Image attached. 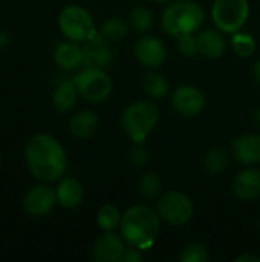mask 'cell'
<instances>
[{"label":"cell","mask_w":260,"mask_h":262,"mask_svg":"<svg viewBox=\"0 0 260 262\" xmlns=\"http://www.w3.org/2000/svg\"><path fill=\"white\" fill-rule=\"evenodd\" d=\"M25 163L31 175L41 183L58 181L67 170L66 150L49 134H35L26 141Z\"/></svg>","instance_id":"6da1fadb"},{"label":"cell","mask_w":260,"mask_h":262,"mask_svg":"<svg viewBox=\"0 0 260 262\" xmlns=\"http://www.w3.org/2000/svg\"><path fill=\"white\" fill-rule=\"evenodd\" d=\"M120 230L126 244L149 250L161 232V216L152 207L136 204L123 215Z\"/></svg>","instance_id":"7a4b0ae2"},{"label":"cell","mask_w":260,"mask_h":262,"mask_svg":"<svg viewBox=\"0 0 260 262\" xmlns=\"http://www.w3.org/2000/svg\"><path fill=\"white\" fill-rule=\"evenodd\" d=\"M205 11L204 8L192 0H173L164 9L161 23L162 29L170 37H181L196 34L204 25Z\"/></svg>","instance_id":"3957f363"},{"label":"cell","mask_w":260,"mask_h":262,"mask_svg":"<svg viewBox=\"0 0 260 262\" xmlns=\"http://www.w3.org/2000/svg\"><path fill=\"white\" fill-rule=\"evenodd\" d=\"M159 107L150 100L130 103L121 114V127L133 143H144L159 121Z\"/></svg>","instance_id":"277c9868"},{"label":"cell","mask_w":260,"mask_h":262,"mask_svg":"<svg viewBox=\"0 0 260 262\" xmlns=\"http://www.w3.org/2000/svg\"><path fill=\"white\" fill-rule=\"evenodd\" d=\"M58 28L61 34L70 41H87L98 32L90 12L78 5H69L61 9L58 15Z\"/></svg>","instance_id":"5b68a950"},{"label":"cell","mask_w":260,"mask_h":262,"mask_svg":"<svg viewBox=\"0 0 260 262\" xmlns=\"http://www.w3.org/2000/svg\"><path fill=\"white\" fill-rule=\"evenodd\" d=\"M74 83L81 98L89 103H103L106 101L113 89L112 78L104 71V68L84 66L75 77Z\"/></svg>","instance_id":"8992f818"},{"label":"cell","mask_w":260,"mask_h":262,"mask_svg":"<svg viewBox=\"0 0 260 262\" xmlns=\"http://www.w3.org/2000/svg\"><path fill=\"white\" fill-rule=\"evenodd\" d=\"M250 15L248 0H215L211 20L224 34H234L244 28Z\"/></svg>","instance_id":"52a82bcc"},{"label":"cell","mask_w":260,"mask_h":262,"mask_svg":"<svg viewBox=\"0 0 260 262\" xmlns=\"http://www.w3.org/2000/svg\"><path fill=\"white\" fill-rule=\"evenodd\" d=\"M156 212L161 216V220L167 224L184 226L192 220L195 213V206L185 193L172 190L159 198Z\"/></svg>","instance_id":"ba28073f"},{"label":"cell","mask_w":260,"mask_h":262,"mask_svg":"<svg viewBox=\"0 0 260 262\" xmlns=\"http://www.w3.org/2000/svg\"><path fill=\"white\" fill-rule=\"evenodd\" d=\"M58 204L57 201V192L55 189L43 184H37L34 187H31L21 201V207L23 212L28 216L32 218H43L48 213H51L54 210V207Z\"/></svg>","instance_id":"9c48e42d"},{"label":"cell","mask_w":260,"mask_h":262,"mask_svg":"<svg viewBox=\"0 0 260 262\" xmlns=\"http://www.w3.org/2000/svg\"><path fill=\"white\" fill-rule=\"evenodd\" d=\"M173 109L184 117H198L205 109V95L193 84H182L172 95Z\"/></svg>","instance_id":"30bf717a"},{"label":"cell","mask_w":260,"mask_h":262,"mask_svg":"<svg viewBox=\"0 0 260 262\" xmlns=\"http://www.w3.org/2000/svg\"><path fill=\"white\" fill-rule=\"evenodd\" d=\"M135 58L139 64L149 69L159 68L167 57V51L164 43L155 35H144L135 45Z\"/></svg>","instance_id":"8fae6325"},{"label":"cell","mask_w":260,"mask_h":262,"mask_svg":"<svg viewBox=\"0 0 260 262\" xmlns=\"http://www.w3.org/2000/svg\"><path fill=\"white\" fill-rule=\"evenodd\" d=\"M124 243L123 236H118L113 232H104L92 246V259L97 262H120L126 250Z\"/></svg>","instance_id":"7c38bea8"},{"label":"cell","mask_w":260,"mask_h":262,"mask_svg":"<svg viewBox=\"0 0 260 262\" xmlns=\"http://www.w3.org/2000/svg\"><path fill=\"white\" fill-rule=\"evenodd\" d=\"M233 192L242 201H254L260 196V170L247 166L242 172L234 177Z\"/></svg>","instance_id":"4fadbf2b"},{"label":"cell","mask_w":260,"mask_h":262,"mask_svg":"<svg viewBox=\"0 0 260 262\" xmlns=\"http://www.w3.org/2000/svg\"><path fill=\"white\" fill-rule=\"evenodd\" d=\"M234 158L244 166H256L260 163V135L250 132L238 137L233 143Z\"/></svg>","instance_id":"5bb4252c"},{"label":"cell","mask_w":260,"mask_h":262,"mask_svg":"<svg viewBox=\"0 0 260 262\" xmlns=\"http://www.w3.org/2000/svg\"><path fill=\"white\" fill-rule=\"evenodd\" d=\"M104 38L100 35V32L87 40L86 46L83 48V64L84 66H97V68H106L113 61V51L103 41Z\"/></svg>","instance_id":"9a60e30c"},{"label":"cell","mask_w":260,"mask_h":262,"mask_svg":"<svg viewBox=\"0 0 260 262\" xmlns=\"http://www.w3.org/2000/svg\"><path fill=\"white\" fill-rule=\"evenodd\" d=\"M100 127V118L97 112L90 109H83L72 115L67 124L69 134L77 140H87L90 138Z\"/></svg>","instance_id":"2e32d148"},{"label":"cell","mask_w":260,"mask_h":262,"mask_svg":"<svg viewBox=\"0 0 260 262\" xmlns=\"http://www.w3.org/2000/svg\"><path fill=\"white\" fill-rule=\"evenodd\" d=\"M196 45H198V54L210 60L219 58L225 52V40L218 28L201 31L196 35Z\"/></svg>","instance_id":"e0dca14e"},{"label":"cell","mask_w":260,"mask_h":262,"mask_svg":"<svg viewBox=\"0 0 260 262\" xmlns=\"http://www.w3.org/2000/svg\"><path fill=\"white\" fill-rule=\"evenodd\" d=\"M57 201L64 209H75L81 204L84 198V189L77 178L67 177L61 178L57 189Z\"/></svg>","instance_id":"ac0fdd59"},{"label":"cell","mask_w":260,"mask_h":262,"mask_svg":"<svg viewBox=\"0 0 260 262\" xmlns=\"http://www.w3.org/2000/svg\"><path fill=\"white\" fill-rule=\"evenodd\" d=\"M83 48L77 41H63L54 51V61L63 69H75L83 64Z\"/></svg>","instance_id":"d6986e66"},{"label":"cell","mask_w":260,"mask_h":262,"mask_svg":"<svg viewBox=\"0 0 260 262\" xmlns=\"http://www.w3.org/2000/svg\"><path fill=\"white\" fill-rule=\"evenodd\" d=\"M78 95L80 94L77 91L74 80L72 81L64 80L55 88V91L52 94V104L60 112H69L75 107Z\"/></svg>","instance_id":"ffe728a7"},{"label":"cell","mask_w":260,"mask_h":262,"mask_svg":"<svg viewBox=\"0 0 260 262\" xmlns=\"http://www.w3.org/2000/svg\"><path fill=\"white\" fill-rule=\"evenodd\" d=\"M143 89L147 94V97H150L153 100H159L169 94V81L161 72L150 71L144 75Z\"/></svg>","instance_id":"44dd1931"},{"label":"cell","mask_w":260,"mask_h":262,"mask_svg":"<svg viewBox=\"0 0 260 262\" xmlns=\"http://www.w3.org/2000/svg\"><path fill=\"white\" fill-rule=\"evenodd\" d=\"M123 215L113 204H104L97 212V224L103 232H115L121 226Z\"/></svg>","instance_id":"7402d4cb"},{"label":"cell","mask_w":260,"mask_h":262,"mask_svg":"<svg viewBox=\"0 0 260 262\" xmlns=\"http://www.w3.org/2000/svg\"><path fill=\"white\" fill-rule=\"evenodd\" d=\"M129 34V25L120 17H110L100 26V35L107 41H121Z\"/></svg>","instance_id":"603a6c76"},{"label":"cell","mask_w":260,"mask_h":262,"mask_svg":"<svg viewBox=\"0 0 260 262\" xmlns=\"http://www.w3.org/2000/svg\"><path fill=\"white\" fill-rule=\"evenodd\" d=\"M228 152L224 147H213L204 157V167L210 175L222 173L228 167Z\"/></svg>","instance_id":"cb8c5ba5"},{"label":"cell","mask_w":260,"mask_h":262,"mask_svg":"<svg viewBox=\"0 0 260 262\" xmlns=\"http://www.w3.org/2000/svg\"><path fill=\"white\" fill-rule=\"evenodd\" d=\"M162 190V180L156 172H146L138 180V192L146 200H153L159 196Z\"/></svg>","instance_id":"d4e9b609"},{"label":"cell","mask_w":260,"mask_h":262,"mask_svg":"<svg viewBox=\"0 0 260 262\" xmlns=\"http://www.w3.org/2000/svg\"><path fill=\"white\" fill-rule=\"evenodd\" d=\"M129 20H130V26L141 34L149 32L153 26V14L149 8H144V6L133 8L130 11Z\"/></svg>","instance_id":"484cf974"},{"label":"cell","mask_w":260,"mask_h":262,"mask_svg":"<svg viewBox=\"0 0 260 262\" xmlns=\"http://www.w3.org/2000/svg\"><path fill=\"white\" fill-rule=\"evenodd\" d=\"M231 46L234 49V52L242 57V58H247V57H251L254 52H256V38L251 35V34H245V32H234L233 34V38H231Z\"/></svg>","instance_id":"4316f807"},{"label":"cell","mask_w":260,"mask_h":262,"mask_svg":"<svg viewBox=\"0 0 260 262\" xmlns=\"http://www.w3.org/2000/svg\"><path fill=\"white\" fill-rule=\"evenodd\" d=\"M208 258H210L208 249L202 243L187 244L179 255V261L181 262H205L208 261Z\"/></svg>","instance_id":"83f0119b"},{"label":"cell","mask_w":260,"mask_h":262,"mask_svg":"<svg viewBox=\"0 0 260 262\" xmlns=\"http://www.w3.org/2000/svg\"><path fill=\"white\" fill-rule=\"evenodd\" d=\"M143 144L144 143H135V146L129 150V163L136 169H143L150 158L149 150Z\"/></svg>","instance_id":"f1b7e54d"},{"label":"cell","mask_w":260,"mask_h":262,"mask_svg":"<svg viewBox=\"0 0 260 262\" xmlns=\"http://www.w3.org/2000/svg\"><path fill=\"white\" fill-rule=\"evenodd\" d=\"M176 40H178V51L182 55H185V57H195L198 54V45H196V35L195 34L181 35Z\"/></svg>","instance_id":"f546056e"},{"label":"cell","mask_w":260,"mask_h":262,"mask_svg":"<svg viewBox=\"0 0 260 262\" xmlns=\"http://www.w3.org/2000/svg\"><path fill=\"white\" fill-rule=\"evenodd\" d=\"M144 261V255H143V250L138 249V247H133V246H129L126 247L123 256H121V261L120 262H143Z\"/></svg>","instance_id":"4dcf8cb0"},{"label":"cell","mask_w":260,"mask_h":262,"mask_svg":"<svg viewBox=\"0 0 260 262\" xmlns=\"http://www.w3.org/2000/svg\"><path fill=\"white\" fill-rule=\"evenodd\" d=\"M236 262H260L259 256H253V255H241V256H238Z\"/></svg>","instance_id":"1f68e13d"},{"label":"cell","mask_w":260,"mask_h":262,"mask_svg":"<svg viewBox=\"0 0 260 262\" xmlns=\"http://www.w3.org/2000/svg\"><path fill=\"white\" fill-rule=\"evenodd\" d=\"M253 77H254V80L260 83V60L256 61V64H254V68H253Z\"/></svg>","instance_id":"d6a6232c"},{"label":"cell","mask_w":260,"mask_h":262,"mask_svg":"<svg viewBox=\"0 0 260 262\" xmlns=\"http://www.w3.org/2000/svg\"><path fill=\"white\" fill-rule=\"evenodd\" d=\"M9 43V35L5 31H0V48L6 46Z\"/></svg>","instance_id":"836d02e7"},{"label":"cell","mask_w":260,"mask_h":262,"mask_svg":"<svg viewBox=\"0 0 260 262\" xmlns=\"http://www.w3.org/2000/svg\"><path fill=\"white\" fill-rule=\"evenodd\" d=\"M253 121H254L256 126H259L260 127V109L254 111V114H253Z\"/></svg>","instance_id":"e575fe53"},{"label":"cell","mask_w":260,"mask_h":262,"mask_svg":"<svg viewBox=\"0 0 260 262\" xmlns=\"http://www.w3.org/2000/svg\"><path fill=\"white\" fill-rule=\"evenodd\" d=\"M153 2H156V3H170L173 0H153Z\"/></svg>","instance_id":"d590c367"},{"label":"cell","mask_w":260,"mask_h":262,"mask_svg":"<svg viewBox=\"0 0 260 262\" xmlns=\"http://www.w3.org/2000/svg\"><path fill=\"white\" fill-rule=\"evenodd\" d=\"M0 167H2V155H0Z\"/></svg>","instance_id":"8d00e7d4"},{"label":"cell","mask_w":260,"mask_h":262,"mask_svg":"<svg viewBox=\"0 0 260 262\" xmlns=\"http://www.w3.org/2000/svg\"><path fill=\"white\" fill-rule=\"evenodd\" d=\"M259 227H260V221H259Z\"/></svg>","instance_id":"74e56055"}]
</instances>
